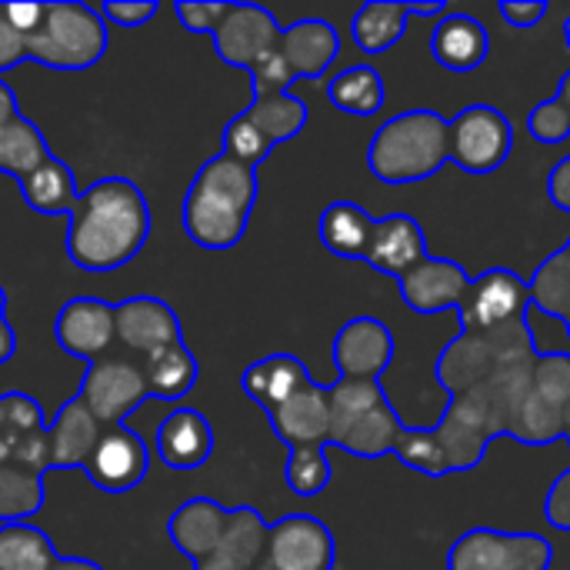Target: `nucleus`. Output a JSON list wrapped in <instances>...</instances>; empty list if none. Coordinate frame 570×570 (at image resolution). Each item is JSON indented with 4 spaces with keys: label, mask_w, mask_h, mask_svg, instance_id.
I'll return each mask as SVG.
<instances>
[{
    "label": "nucleus",
    "mask_w": 570,
    "mask_h": 570,
    "mask_svg": "<svg viewBox=\"0 0 570 570\" xmlns=\"http://www.w3.org/2000/svg\"><path fill=\"white\" fill-rule=\"evenodd\" d=\"M401 434H404L401 417L394 414V407L387 401H381L377 407H371L367 414H361L354 424H347L344 431H337L331 438V444L341 448V451H347V454H354V458L374 461V458H384L387 451H394Z\"/></svg>",
    "instance_id": "obj_25"
},
{
    "label": "nucleus",
    "mask_w": 570,
    "mask_h": 570,
    "mask_svg": "<svg viewBox=\"0 0 570 570\" xmlns=\"http://www.w3.org/2000/svg\"><path fill=\"white\" fill-rule=\"evenodd\" d=\"M267 548V524L254 508H234L227 511V528L210 551L194 570H254L264 561Z\"/></svg>",
    "instance_id": "obj_19"
},
{
    "label": "nucleus",
    "mask_w": 570,
    "mask_h": 570,
    "mask_svg": "<svg viewBox=\"0 0 570 570\" xmlns=\"http://www.w3.org/2000/svg\"><path fill=\"white\" fill-rule=\"evenodd\" d=\"M157 454L170 471H197L214 454V428L194 407H177L157 428Z\"/></svg>",
    "instance_id": "obj_18"
},
{
    "label": "nucleus",
    "mask_w": 570,
    "mask_h": 570,
    "mask_svg": "<svg viewBox=\"0 0 570 570\" xmlns=\"http://www.w3.org/2000/svg\"><path fill=\"white\" fill-rule=\"evenodd\" d=\"M150 468L147 444L127 428H104L94 454L87 458V478L107 494H127L144 484Z\"/></svg>",
    "instance_id": "obj_10"
},
{
    "label": "nucleus",
    "mask_w": 570,
    "mask_h": 570,
    "mask_svg": "<svg viewBox=\"0 0 570 570\" xmlns=\"http://www.w3.org/2000/svg\"><path fill=\"white\" fill-rule=\"evenodd\" d=\"M77 397L100 421V428H120L130 411H137L150 394L144 371L120 357H100L87 367Z\"/></svg>",
    "instance_id": "obj_8"
},
{
    "label": "nucleus",
    "mask_w": 570,
    "mask_h": 570,
    "mask_svg": "<svg viewBox=\"0 0 570 570\" xmlns=\"http://www.w3.org/2000/svg\"><path fill=\"white\" fill-rule=\"evenodd\" d=\"M291 77H321L341 53V37L327 20H297L294 27L281 30V43H277Z\"/></svg>",
    "instance_id": "obj_20"
},
{
    "label": "nucleus",
    "mask_w": 570,
    "mask_h": 570,
    "mask_svg": "<svg viewBox=\"0 0 570 570\" xmlns=\"http://www.w3.org/2000/svg\"><path fill=\"white\" fill-rule=\"evenodd\" d=\"M428 257V237L421 230V224L407 214H387V217H374V234L367 244L364 261L391 277H404L407 271H414L421 261Z\"/></svg>",
    "instance_id": "obj_17"
},
{
    "label": "nucleus",
    "mask_w": 570,
    "mask_h": 570,
    "mask_svg": "<svg viewBox=\"0 0 570 570\" xmlns=\"http://www.w3.org/2000/svg\"><path fill=\"white\" fill-rule=\"evenodd\" d=\"M327 397H331V438L347 424H354L371 407H377L381 401H387L381 381H344V377L327 387Z\"/></svg>",
    "instance_id": "obj_36"
},
{
    "label": "nucleus",
    "mask_w": 570,
    "mask_h": 570,
    "mask_svg": "<svg viewBox=\"0 0 570 570\" xmlns=\"http://www.w3.org/2000/svg\"><path fill=\"white\" fill-rule=\"evenodd\" d=\"M274 434L294 451V448H327L331 441V397L327 387L311 381L297 394H291L281 407L271 414Z\"/></svg>",
    "instance_id": "obj_16"
},
{
    "label": "nucleus",
    "mask_w": 570,
    "mask_h": 570,
    "mask_svg": "<svg viewBox=\"0 0 570 570\" xmlns=\"http://www.w3.org/2000/svg\"><path fill=\"white\" fill-rule=\"evenodd\" d=\"M114 337L134 354H154L160 347L184 344L180 321L160 297H130L114 304Z\"/></svg>",
    "instance_id": "obj_13"
},
{
    "label": "nucleus",
    "mask_w": 570,
    "mask_h": 570,
    "mask_svg": "<svg viewBox=\"0 0 570 570\" xmlns=\"http://www.w3.org/2000/svg\"><path fill=\"white\" fill-rule=\"evenodd\" d=\"M448 160V120L434 110H407L391 117L367 147V167L384 184L428 180Z\"/></svg>",
    "instance_id": "obj_3"
},
{
    "label": "nucleus",
    "mask_w": 570,
    "mask_h": 570,
    "mask_svg": "<svg viewBox=\"0 0 570 570\" xmlns=\"http://www.w3.org/2000/svg\"><path fill=\"white\" fill-rule=\"evenodd\" d=\"M247 73H250L254 94H284L294 83V77H291L287 63L281 57V50H271L267 57H261Z\"/></svg>",
    "instance_id": "obj_44"
},
{
    "label": "nucleus",
    "mask_w": 570,
    "mask_h": 570,
    "mask_svg": "<svg viewBox=\"0 0 570 570\" xmlns=\"http://www.w3.org/2000/svg\"><path fill=\"white\" fill-rule=\"evenodd\" d=\"M528 284H531V307L561 317L570 334V240L551 261L538 267V274Z\"/></svg>",
    "instance_id": "obj_35"
},
{
    "label": "nucleus",
    "mask_w": 570,
    "mask_h": 570,
    "mask_svg": "<svg viewBox=\"0 0 570 570\" xmlns=\"http://www.w3.org/2000/svg\"><path fill=\"white\" fill-rule=\"evenodd\" d=\"M0 428H13V431H43L47 417L43 407L23 394V391H7L0 394Z\"/></svg>",
    "instance_id": "obj_42"
},
{
    "label": "nucleus",
    "mask_w": 570,
    "mask_h": 570,
    "mask_svg": "<svg viewBox=\"0 0 570 570\" xmlns=\"http://www.w3.org/2000/svg\"><path fill=\"white\" fill-rule=\"evenodd\" d=\"M57 564L60 554L40 528L27 521L0 524V570H53Z\"/></svg>",
    "instance_id": "obj_32"
},
{
    "label": "nucleus",
    "mask_w": 570,
    "mask_h": 570,
    "mask_svg": "<svg viewBox=\"0 0 570 570\" xmlns=\"http://www.w3.org/2000/svg\"><path fill=\"white\" fill-rule=\"evenodd\" d=\"M501 17L518 30H531L541 23V17H548V3L544 0H501Z\"/></svg>",
    "instance_id": "obj_47"
},
{
    "label": "nucleus",
    "mask_w": 570,
    "mask_h": 570,
    "mask_svg": "<svg viewBox=\"0 0 570 570\" xmlns=\"http://www.w3.org/2000/svg\"><path fill=\"white\" fill-rule=\"evenodd\" d=\"M47 434H50V468L53 471H67V468H83L87 458L94 454L104 428L100 421L87 411V404L80 397H70L53 424H47Z\"/></svg>",
    "instance_id": "obj_21"
},
{
    "label": "nucleus",
    "mask_w": 570,
    "mask_h": 570,
    "mask_svg": "<svg viewBox=\"0 0 570 570\" xmlns=\"http://www.w3.org/2000/svg\"><path fill=\"white\" fill-rule=\"evenodd\" d=\"M0 464H20L37 474L50 471V434L43 431H13L0 428Z\"/></svg>",
    "instance_id": "obj_39"
},
{
    "label": "nucleus",
    "mask_w": 570,
    "mask_h": 570,
    "mask_svg": "<svg viewBox=\"0 0 570 570\" xmlns=\"http://www.w3.org/2000/svg\"><path fill=\"white\" fill-rule=\"evenodd\" d=\"M448 13V0H434V3H411V17H441Z\"/></svg>",
    "instance_id": "obj_52"
},
{
    "label": "nucleus",
    "mask_w": 570,
    "mask_h": 570,
    "mask_svg": "<svg viewBox=\"0 0 570 570\" xmlns=\"http://www.w3.org/2000/svg\"><path fill=\"white\" fill-rule=\"evenodd\" d=\"M40 508H43V474L20 464H0V524L30 521Z\"/></svg>",
    "instance_id": "obj_34"
},
{
    "label": "nucleus",
    "mask_w": 570,
    "mask_h": 570,
    "mask_svg": "<svg viewBox=\"0 0 570 570\" xmlns=\"http://www.w3.org/2000/svg\"><path fill=\"white\" fill-rule=\"evenodd\" d=\"M334 558V534L317 518L291 514L267 528L264 561L271 570H331Z\"/></svg>",
    "instance_id": "obj_9"
},
{
    "label": "nucleus",
    "mask_w": 570,
    "mask_h": 570,
    "mask_svg": "<svg viewBox=\"0 0 570 570\" xmlns=\"http://www.w3.org/2000/svg\"><path fill=\"white\" fill-rule=\"evenodd\" d=\"M391 361L394 334L374 317H354L334 337V367L344 381H381Z\"/></svg>",
    "instance_id": "obj_12"
},
{
    "label": "nucleus",
    "mask_w": 570,
    "mask_h": 570,
    "mask_svg": "<svg viewBox=\"0 0 570 570\" xmlns=\"http://www.w3.org/2000/svg\"><path fill=\"white\" fill-rule=\"evenodd\" d=\"M20 194H23V200H27L37 214H43V217L70 214L73 204H77V197H80L70 167H67L63 160H57L53 154H50L33 174H27V177L20 180Z\"/></svg>",
    "instance_id": "obj_28"
},
{
    "label": "nucleus",
    "mask_w": 570,
    "mask_h": 570,
    "mask_svg": "<svg viewBox=\"0 0 570 570\" xmlns=\"http://www.w3.org/2000/svg\"><path fill=\"white\" fill-rule=\"evenodd\" d=\"M0 321H7V291L0 287Z\"/></svg>",
    "instance_id": "obj_54"
},
{
    "label": "nucleus",
    "mask_w": 570,
    "mask_h": 570,
    "mask_svg": "<svg viewBox=\"0 0 570 570\" xmlns=\"http://www.w3.org/2000/svg\"><path fill=\"white\" fill-rule=\"evenodd\" d=\"M107 23L87 3H43L40 23L23 37L27 60L50 70H87L107 53Z\"/></svg>",
    "instance_id": "obj_4"
},
{
    "label": "nucleus",
    "mask_w": 570,
    "mask_h": 570,
    "mask_svg": "<svg viewBox=\"0 0 570 570\" xmlns=\"http://www.w3.org/2000/svg\"><path fill=\"white\" fill-rule=\"evenodd\" d=\"M20 110H17V97H13V90L0 80V127L10 120V117H17Z\"/></svg>",
    "instance_id": "obj_51"
},
{
    "label": "nucleus",
    "mask_w": 570,
    "mask_h": 570,
    "mask_svg": "<svg viewBox=\"0 0 570 570\" xmlns=\"http://www.w3.org/2000/svg\"><path fill=\"white\" fill-rule=\"evenodd\" d=\"M488 50H491V37H488L484 23L478 17H468V13L444 17L431 33L434 60L448 70H458V73L478 70L488 60Z\"/></svg>",
    "instance_id": "obj_23"
},
{
    "label": "nucleus",
    "mask_w": 570,
    "mask_h": 570,
    "mask_svg": "<svg viewBox=\"0 0 570 570\" xmlns=\"http://www.w3.org/2000/svg\"><path fill=\"white\" fill-rule=\"evenodd\" d=\"M564 43H568V47H570V17H568V20H564Z\"/></svg>",
    "instance_id": "obj_56"
},
{
    "label": "nucleus",
    "mask_w": 570,
    "mask_h": 570,
    "mask_svg": "<svg viewBox=\"0 0 570 570\" xmlns=\"http://www.w3.org/2000/svg\"><path fill=\"white\" fill-rule=\"evenodd\" d=\"M277 43H281V27L274 13L257 3H230L220 30L214 33L217 57L240 70H250L261 57L277 50Z\"/></svg>",
    "instance_id": "obj_11"
},
{
    "label": "nucleus",
    "mask_w": 570,
    "mask_h": 570,
    "mask_svg": "<svg viewBox=\"0 0 570 570\" xmlns=\"http://www.w3.org/2000/svg\"><path fill=\"white\" fill-rule=\"evenodd\" d=\"M317 230H321V244L331 254L347 257V261H364L371 234H374V217L354 200H334L324 207Z\"/></svg>",
    "instance_id": "obj_26"
},
{
    "label": "nucleus",
    "mask_w": 570,
    "mask_h": 570,
    "mask_svg": "<svg viewBox=\"0 0 570 570\" xmlns=\"http://www.w3.org/2000/svg\"><path fill=\"white\" fill-rule=\"evenodd\" d=\"M271 150H274V144H271L244 114L230 117V124L224 127V154H227V157H234V160H240V164H247V167L257 170V164H261Z\"/></svg>",
    "instance_id": "obj_41"
},
{
    "label": "nucleus",
    "mask_w": 570,
    "mask_h": 570,
    "mask_svg": "<svg viewBox=\"0 0 570 570\" xmlns=\"http://www.w3.org/2000/svg\"><path fill=\"white\" fill-rule=\"evenodd\" d=\"M3 13H7V20L27 37V33L40 23L43 3H3Z\"/></svg>",
    "instance_id": "obj_50"
},
{
    "label": "nucleus",
    "mask_w": 570,
    "mask_h": 570,
    "mask_svg": "<svg viewBox=\"0 0 570 570\" xmlns=\"http://www.w3.org/2000/svg\"><path fill=\"white\" fill-rule=\"evenodd\" d=\"M544 518L551 528L558 531H570V468L554 481V488L548 491L544 501Z\"/></svg>",
    "instance_id": "obj_45"
},
{
    "label": "nucleus",
    "mask_w": 570,
    "mask_h": 570,
    "mask_svg": "<svg viewBox=\"0 0 570 570\" xmlns=\"http://www.w3.org/2000/svg\"><path fill=\"white\" fill-rule=\"evenodd\" d=\"M154 13H157V3H150V0H127V3L110 0V3H104V17L114 20L117 27H140Z\"/></svg>",
    "instance_id": "obj_46"
},
{
    "label": "nucleus",
    "mask_w": 570,
    "mask_h": 570,
    "mask_svg": "<svg viewBox=\"0 0 570 570\" xmlns=\"http://www.w3.org/2000/svg\"><path fill=\"white\" fill-rule=\"evenodd\" d=\"M407 17H411V3H387V0L364 3L351 23V37L364 53H384L404 37Z\"/></svg>",
    "instance_id": "obj_30"
},
{
    "label": "nucleus",
    "mask_w": 570,
    "mask_h": 570,
    "mask_svg": "<svg viewBox=\"0 0 570 570\" xmlns=\"http://www.w3.org/2000/svg\"><path fill=\"white\" fill-rule=\"evenodd\" d=\"M314 377L311 371L291 357V354H271L264 361H254L247 371H244V391L250 401H257L267 414L274 407H281L291 394H297L301 387H307Z\"/></svg>",
    "instance_id": "obj_24"
},
{
    "label": "nucleus",
    "mask_w": 570,
    "mask_h": 570,
    "mask_svg": "<svg viewBox=\"0 0 570 570\" xmlns=\"http://www.w3.org/2000/svg\"><path fill=\"white\" fill-rule=\"evenodd\" d=\"M531 311V284L518 274L494 267L481 277H471L468 294L458 307L461 334H488L504 324L528 317Z\"/></svg>",
    "instance_id": "obj_7"
},
{
    "label": "nucleus",
    "mask_w": 570,
    "mask_h": 570,
    "mask_svg": "<svg viewBox=\"0 0 570 570\" xmlns=\"http://www.w3.org/2000/svg\"><path fill=\"white\" fill-rule=\"evenodd\" d=\"M53 570H104L100 564L87 561V558H60V564Z\"/></svg>",
    "instance_id": "obj_53"
},
{
    "label": "nucleus",
    "mask_w": 570,
    "mask_h": 570,
    "mask_svg": "<svg viewBox=\"0 0 570 570\" xmlns=\"http://www.w3.org/2000/svg\"><path fill=\"white\" fill-rule=\"evenodd\" d=\"M50 157V147L43 140V134L37 130V124H30L23 114L10 117L0 127V174L17 177V184L33 174L43 160Z\"/></svg>",
    "instance_id": "obj_31"
},
{
    "label": "nucleus",
    "mask_w": 570,
    "mask_h": 570,
    "mask_svg": "<svg viewBox=\"0 0 570 570\" xmlns=\"http://www.w3.org/2000/svg\"><path fill=\"white\" fill-rule=\"evenodd\" d=\"M394 454L401 458V464L428 474V478H444V474H454V464L441 444V438L434 431H411L404 428V434L397 438V448Z\"/></svg>",
    "instance_id": "obj_37"
},
{
    "label": "nucleus",
    "mask_w": 570,
    "mask_h": 570,
    "mask_svg": "<svg viewBox=\"0 0 570 570\" xmlns=\"http://www.w3.org/2000/svg\"><path fill=\"white\" fill-rule=\"evenodd\" d=\"M224 528H227V508H220L210 498H194V501L180 504L167 521V534H170L174 548L180 554H187L194 564L210 558Z\"/></svg>",
    "instance_id": "obj_22"
},
{
    "label": "nucleus",
    "mask_w": 570,
    "mask_h": 570,
    "mask_svg": "<svg viewBox=\"0 0 570 570\" xmlns=\"http://www.w3.org/2000/svg\"><path fill=\"white\" fill-rule=\"evenodd\" d=\"M548 194H551L554 207H561V210L570 214V157L554 164V170L548 177Z\"/></svg>",
    "instance_id": "obj_49"
},
{
    "label": "nucleus",
    "mask_w": 570,
    "mask_h": 570,
    "mask_svg": "<svg viewBox=\"0 0 570 570\" xmlns=\"http://www.w3.org/2000/svg\"><path fill=\"white\" fill-rule=\"evenodd\" d=\"M274 147L297 137L307 127V104L294 97L291 90L284 94H254L250 107L240 110Z\"/></svg>",
    "instance_id": "obj_29"
},
{
    "label": "nucleus",
    "mask_w": 570,
    "mask_h": 570,
    "mask_svg": "<svg viewBox=\"0 0 570 570\" xmlns=\"http://www.w3.org/2000/svg\"><path fill=\"white\" fill-rule=\"evenodd\" d=\"M177 20L184 23V30L190 33H217L230 3L227 0H214V3H200V0H177Z\"/></svg>",
    "instance_id": "obj_43"
},
{
    "label": "nucleus",
    "mask_w": 570,
    "mask_h": 570,
    "mask_svg": "<svg viewBox=\"0 0 570 570\" xmlns=\"http://www.w3.org/2000/svg\"><path fill=\"white\" fill-rule=\"evenodd\" d=\"M554 548L538 534H508L478 528L458 538L448 554V570H548Z\"/></svg>",
    "instance_id": "obj_6"
},
{
    "label": "nucleus",
    "mask_w": 570,
    "mask_h": 570,
    "mask_svg": "<svg viewBox=\"0 0 570 570\" xmlns=\"http://www.w3.org/2000/svg\"><path fill=\"white\" fill-rule=\"evenodd\" d=\"M327 97L337 110L354 114V117H374L384 107V80L371 63H357L341 70L327 83Z\"/></svg>",
    "instance_id": "obj_33"
},
{
    "label": "nucleus",
    "mask_w": 570,
    "mask_h": 570,
    "mask_svg": "<svg viewBox=\"0 0 570 570\" xmlns=\"http://www.w3.org/2000/svg\"><path fill=\"white\" fill-rule=\"evenodd\" d=\"M284 481L297 498H317L331 484V461L324 448H294L284 464Z\"/></svg>",
    "instance_id": "obj_38"
},
{
    "label": "nucleus",
    "mask_w": 570,
    "mask_h": 570,
    "mask_svg": "<svg viewBox=\"0 0 570 570\" xmlns=\"http://www.w3.org/2000/svg\"><path fill=\"white\" fill-rule=\"evenodd\" d=\"M140 371H144L147 394H154L160 401H180V397H187L194 391L197 377H200L197 357L184 344L160 347V351L147 354Z\"/></svg>",
    "instance_id": "obj_27"
},
{
    "label": "nucleus",
    "mask_w": 570,
    "mask_h": 570,
    "mask_svg": "<svg viewBox=\"0 0 570 570\" xmlns=\"http://www.w3.org/2000/svg\"><path fill=\"white\" fill-rule=\"evenodd\" d=\"M514 147L511 120L488 104H474L448 120V157L468 174H494Z\"/></svg>",
    "instance_id": "obj_5"
},
{
    "label": "nucleus",
    "mask_w": 570,
    "mask_h": 570,
    "mask_svg": "<svg viewBox=\"0 0 570 570\" xmlns=\"http://www.w3.org/2000/svg\"><path fill=\"white\" fill-rule=\"evenodd\" d=\"M257 204V170L227 157H210L184 197V230L204 250H230L240 244Z\"/></svg>",
    "instance_id": "obj_2"
},
{
    "label": "nucleus",
    "mask_w": 570,
    "mask_h": 570,
    "mask_svg": "<svg viewBox=\"0 0 570 570\" xmlns=\"http://www.w3.org/2000/svg\"><path fill=\"white\" fill-rule=\"evenodd\" d=\"M401 297L411 311L417 314H441V311H458L464 294H468V271L458 261L448 257H424L414 271H407L401 281Z\"/></svg>",
    "instance_id": "obj_15"
},
{
    "label": "nucleus",
    "mask_w": 570,
    "mask_h": 570,
    "mask_svg": "<svg viewBox=\"0 0 570 570\" xmlns=\"http://www.w3.org/2000/svg\"><path fill=\"white\" fill-rule=\"evenodd\" d=\"M20 60H27V53H23V33L7 20L3 3H0V73L10 70V67H17Z\"/></svg>",
    "instance_id": "obj_48"
},
{
    "label": "nucleus",
    "mask_w": 570,
    "mask_h": 570,
    "mask_svg": "<svg viewBox=\"0 0 570 570\" xmlns=\"http://www.w3.org/2000/svg\"><path fill=\"white\" fill-rule=\"evenodd\" d=\"M57 344L80 361H100L107 357V347L114 337V307L97 297H73L60 307L53 324Z\"/></svg>",
    "instance_id": "obj_14"
},
{
    "label": "nucleus",
    "mask_w": 570,
    "mask_h": 570,
    "mask_svg": "<svg viewBox=\"0 0 570 570\" xmlns=\"http://www.w3.org/2000/svg\"><path fill=\"white\" fill-rule=\"evenodd\" d=\"M534 140L541 144H561L568 140L570 134V70L561 77V87H558V97L554 100H544L531 110V120H528Z\"/></svg>",
    "instance_id": "obj_40"
},
{
    "label": "nucleus",
    "mask_w": 570,
    "mask_h": 570,
    "mask_svg": "<svg viewBox=\"0 0 570 570\" xmlns=\"http://www.w3.org/2000/svg\"><path fill=\"white\" fill-rule=\"evenodd\" d=\"M564 441H570V401L568 407H564Z\"/></svg>",
    "instance_id": "obj_55"
},
{
    "label": "nucleus",
    "mask_w": 570,
    "mask_h": 570,
    "mask_svg": "<svg viewBox=\"0 0 570 570\" xmlns=\"http://www.w3.org/2000/svg\"><path fill=\"white\" fill-rule=\"evenodd\" d=\"M150 234L144 190L127 177H104L87 187L67 214V257L90 274L130 264Z\"/></svg>",
    "instance_id": "obj_1"
}]
</instances>
